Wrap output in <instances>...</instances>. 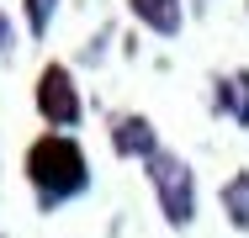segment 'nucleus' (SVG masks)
Listing matches in <instances>:
<instances>
[{
  "label": "nucleus",
  "mask_w": 249,
  "mask_h": 238,
  "mask_svg": "<svg viewBox=\"0 0 249 238\" xmlns=\"http://www.w3.org/2000/svg\"><path fill=\"white\" fill-rule=\"evenodd\" d=\"M217 111L233 117V127H249V69H233L217 80Z\"/></svg>",
  "instance_id": "nucleus-6"
},
{
  "label": "nucleus",
  "mask_w": 249,
  "mask_h": 238,
  "mask_svg": "<svg viewBox=\"0 0 249 238\" xmlns=\"http://www.w3.org/2000/svg\"><path fill=\"white\" fill-rule=\"evenodd\" d=\"M217 201H223V217H228V228H239L249 233V170H233L223 190H217Z\"/></svg>",
  "instance_id": "nucleus-7"
},
{
  "label": "nucleus",
  "mask_w": 249,
  "mask_h": 238,
  "mask_svg": "<svg viewBox=\"0 0 249 238\" xmlns=\"http://www.w3.org/2000/svg\"><path fill=\"white\" fill-rule=\"evenodd\" d=\"M37 111H43L48 127H80L85 101H80V85H74V74L64 64H48L37 74Z\"/></svg>",
  "instance_id": "nucleus-3"
},
{
  "label": "nucleus",
  "mask_w": 249,
  "mask_h": 238,
  "mask_svg": "<svg viewBox=\"0 0 249 238\" xmlns=\"http://www.w3.org/2000/svg\"><path fill=\"white\" fill-rule=\"evenodd\" d=\"M53 11H58V0H27V27H32V37H43V32H48Z\"/></svg>",
  "instance_id": "nucleus-8"
},
{
  "label": "nucleus",
  "mask_w": 249,
  "mask_h": 238,
  "mask_svg": "<svg viewBox=\"0 0 249 238\" xmlns=\"http://www.w3.org/2000/svg\"><path fill=\"white\" fill-rule=\"evenodd\" d=\"M5 48H11V16L0 11V53H5Z\"/></svg>",
  "instance_id": "nucleus-9"
},
{
  "label": "nucleus",
  "mask_w": 249,
  "mask_h": 238,
  "mask_svg": "<svg viewBox=\"0 0 249 238\" xmlns=\"http://www.w3.org/2000/svg\"><path fill=\"white\" fill-rule=\"evenodd\" d=\"M127 5H133V16L149 27L154 37H175L186 27V5L180 0H127Z\"/></svg>",
  "instance_id": "nucleus-5"
},
{
  "label": "nucleus",
  "mask_w": 249,
  "mask_h": 238,
  "mask_svg": "<svg viewBox=\"0 0 249 238\" xmlns=\"http://www.w3.org/2000/svg\"><path fill=\"white\" fill-rule=\"evenodd\" d=\"M111 148H117L122 159H143V164H149L154 153H159V133H154L149 117H117V122H111Z\"/></svg>",
  "instance_id": "nucleus-4"
},
{
  "label": "nucleus",
  "mask_w": 249,
  "mask_h": 238,
  "mask_svg": "<svg viewBox=\"0 0 249 238\" xmlns=\"http://www.w3.org/2000/svg\"><path fill=\"white\" fill-rule=\"evenodd\" d=\"M27 175L37 186V201L43 206H58V201H74L90 186V164H85V148L69 138V133H48L27 148Z\"/></svg>",
  "instance_id": "nucleus-1"
},
{
  "label": "nucleus",
  "mask_w": 249,
  "mask_h": 238,
  "mask_svg": "<svg viewBox=\"0 0 249 238\" xmlns=\"http://www.w3.org/2000/svg\"><path fill=\"white\" fill-rule=\"evenodd\" d=\"M149 186L159 196V212H164V222L170 228H191V217H196V175H191V164L180 159V153H154L149 159Z\"/></svg>",
  "instance_id": "nucleus-2"
}]
</instances>
